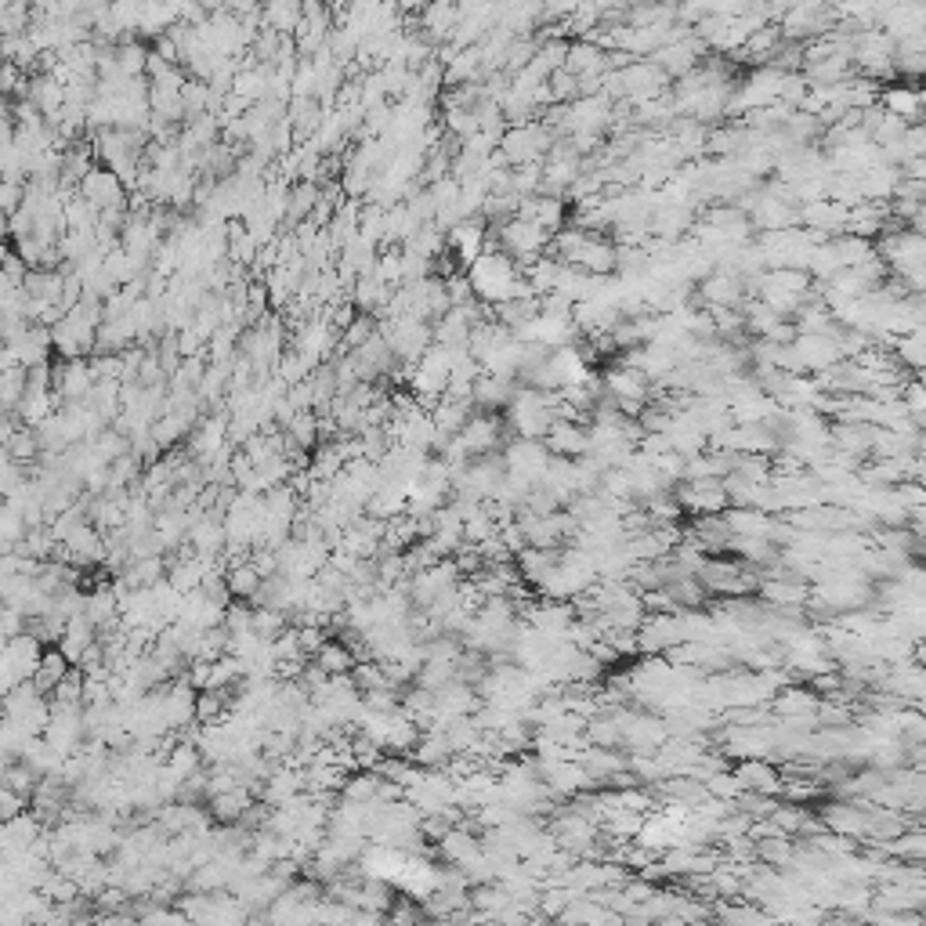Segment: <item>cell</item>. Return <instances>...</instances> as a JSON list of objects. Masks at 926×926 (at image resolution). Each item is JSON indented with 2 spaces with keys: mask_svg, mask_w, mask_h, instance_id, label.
<instances>
[{
  "mask_svg": "<svg viewBox=\"0 0 926 926\" xmlns=\"http://www.w3.org/2000/svg\"><path fill=\"white\" fill-rule=\"evenodd\" d=\"M467 279H471L474 297H478L485 308H500V304L518 301V297H536V290L525 283L521 265L511 261L503 250H485V254L467 268Z\"/></svg>",
  "mask_w": 926,
  "mask_h": 926,
  "instance_id": "6da1fadb",
  "label": "cell"
},
{
  "mask_svg": "<svg viewBox=\"0 0 926 926\" xmlns=\"http://www.w3.org/2000/svg\"><path fill=\"white\" fill-rule=\"evenodd\" d=\"M749 297H760L771 312L793 322L796 312L814 297V279L807 272H793V268H771V272H764L756 279Z\"/></svg>",
  "mask_w": 926,
  "mask_h": 926,
  "instance_id": "7a4b0ae2",
  "label": "cell"
},
{
  "mask_svg": "<svg viewBox=\"0 0 926 926\" xmlns=\"http://www.w3.org/2000/svg\"><path fill=\"white\" fill-rule=\"evenodd\" d=\"M511 438H543L550 435V427L558 424V395H543L536 388H518L514 402L503 413Z\"/></svg>",
  "mask_w": 926,
  "mask_h": 926,
  "instance_id": "3957f363",
  "label": "cell"
},
{
  "mask_svg": "<svg viewBox=\"0 0 926 926\" xmlns=\"http://www.w3.org/2000/svg\"><path fill=\"white\" fill-rule=\"evenodd\" d=\"M492 250H503L511 261H518V265L525 268L547 254L550 236L539 225H532V221L514 218V221H507V225L492 228Z\"/></svg>",
  "mask_w": 926,
  "mask_h": 926,
  "instance_id": "277c9868",
  "label": "cell"
},
{
  "mask_svg": "<svg viewBox=\"0 0 926 926\" xmlns=\"http://www.w3.org/2000/svg\"><path fill=\"white\" fill-rule=\"evenodd\" d=\"M554 145H558V138H554V131H550L547 123L532 120V123H521V127H507L500 152L511 167H529V163L547 160Z\"/></svg>",
  "mask_w": 926,
  "mask_h": 926,
  "instance_id": "5b68a950",
  "label": "cell"
},
{
  "mask_svg": "<svg viewBox=\"0 0 926 926\" xmlns=\"http://www.w3.org/2000/svg\"><path fill=\"white\" fill-rule=\"evenodd\" d=\"M380 333H384V341L391 344V351H395V359L402 362V366H416L427 351L435 348V326H431V322L388 319V322H380Z\"/></svg>",
  "mask_w": 926,
  "mask_h": 926,
  "instance_id": "8992f818",
  "label": "cell"
},
{
  "mask_svg": "<svg viewBox=\"0 0 926 926\" xmlns=\"http://www.w3.org/2000/svg\"><path fill=\"white\" fill-rule=\"evenodd\" d=\"M677 503H681L684 514H695V518H720V514L731 511V496L724 478H688L673 489Z\"/></svg>",
  "mask_w": 926,
  "mask_h": 926,
  "instance_id": "52a82bcc",
  "label": "cell"
},
{
  "mask_svg": "<svg viewBox=\"0 0 926 926\" xmlns=\"http://www.w3.org/2000/svg\"><path fill=\"white\" fill-rule=\"evenodd\" d=\"M789 351H793L796 377H807V373H818V377H822L825 369H832L836 362H843V351H840V341H836V333H800V337L789 344Z\"/></svg>",
  "mask_w": 926,
  "mask_h": 926,
  "instance_id": "ba28073f",
  "label": "cell"
},
{
  "mask_svg": "<svg viewBox=\"0 0 926 926\" xmlns=\"http://www.w3.org/2000/svg\"><path fill=\"white\" fill-rule=\"evenodd\" d=\"M550 460H554V453L547 449V442H536V438H511V442L503 445V463H507V474H511V478H518V482L532 485V489L543 482V474H547Z\"/></svg>",
  "mask_w": 926,
  "mask_h": 926,
  "instance_id": "9c48e42d",
  "label": "cell"
},
{
  "mask_svg": "<svg viewBox=\"0 0 926 926\" xmlns=\"http://www.w3.org/2000/svg\"><path fill=\"white\" fill-rule=\"evenodd\" d=\"M695 301H699L702 308H709V312H717V308H742V304L749 301V290L735 272L717 268V272H709L706 279L695 286Z\"/></svg>",
  "mask_w": 926,
  "mask_h": 926,
  "instance_id": "30bf717a",
  "label": "cell"
},
{
  "mask_svg": "<svg viewBox=\"0 0 926 926\" xmlns=\"http://www.w3.org/2000/svg\"><path fill=\"white\" fill-rule=\"evenodd\" d=\"M80 196L91 203V207L98 210H113V207H131L127 203V185H123L120 178H116L109 167H95V171L87 174L84 185H80Z\"/></svg>",
  "mask_w": 926,
  "mask_h": 926,
  "instance_id": "8fae6325",
  "label": "cell"
},
{
  "mask_svg": "<svg viewBox=\"0 0 926 926\" xmlns=\"http://www.w3.org/2000/svg\"><path fill=\"white\" fill-rule=\"evenodd\" d=\"M879 105H883L890 116L905 120L908 127H912V123H923L926 120V91H923V87H916V84H905V80L890 84L887 91L879 95Z\"/></svg>",
  "mask_w": 926,
  "mask_h": 926,
  "instance_id": "7c38bea8",
  "label": "cell"
},
{
  "mask_svg": "<svg viewBox=\"0 0 926 926\" xmlns=\"http://www.w3.org/2000/svg\"><path fill=\"white\" fill-rule=\"evenodd\" d=\"M543 442L561 460H583L590 453V424L586 420H558Z\"/></svg>",
  "mask_w": 926,
  "mask_h": 926,
  "instance_id": "4fadbf2b",
  "label": "cell"
},
{
  "mask_svg": "<svg viewBox=\"0 0 926 926\" xmlns=\"http://www.w3.org/2000/svg\"><path fill=\"white\" fill-rule=\"evenodd\" d=\"M872 438H876L872 424H858V420H836L832 424V449L854 463L872 460Z\"/></svg>",
  "mask_w": 926,
  "mask_h": 926,
  "instance_id": "5bb4252c",
  "label": "cell"
},
{
  "mask_svg": "<svg viewBox=\"0 0 926 926\" xmlns=\"http://www.w3.org/2000/svg\"><path fill=\"white\" fill-rule=\"evenodd\" d=\"M518 218H525V221H532V225H539L550 239H554L558 232H565V228H568L565 199H558V196H532V199H521V214H518Z\"/></svg>",
  "mask_w": 926,
  "mask_h": 926,
  "instance_id": "9a60e30c",
  "label": "cell"
},
{
  "mask_svg": "<svg viewBox=\"0 0 926 926\" xmlns=\"http://www.w3.org/2000/svg\"><path fill=\"white\" fill-rule=\"evenodd\" d=\"M518 380H507V377H492V373H482V377L474 380V409L478 413H507V406L514 402V395H518Z\"/></svg>",
  "mask_w": 926,
  "mask_h": 926,
  "instance_id": "2e32d148",
  "label": "cell"
},
{
  "mask_svg": "<svg viewBox=\"0 0 926 926\" xmlns=\"http://www.w3.org/2000/svg\"><path fill=\"white\" fill-rule=\"evenodd\" d=\"M474 413H478L474 406H467V402H453V398H442V402L431 409V416H435V427L442 431V435H449V438H460L463 427L471 424Z\"/></svg>",
  "mask_w": 926,
  "mask_h": 926,
  "instance_id": "e0dca14e",
  "label": "cell"
},
{
  "mask_svg": "<svg viewBox=\"0 0 926 926\" xmlns=\"http://www.w3.org/2000/svg\"><path fill=\"white\" fill-rule=\"evenodd\" d=\"M890 351H894V359H898V366L905 369V373H916V377L926 373V330L898 337Z\"/></svg>",
  "mask_w": 926,
  "mask_h": 926,
  "instance_id": "ac0fdd59",
  "label": "cell"
}]
</instances>
